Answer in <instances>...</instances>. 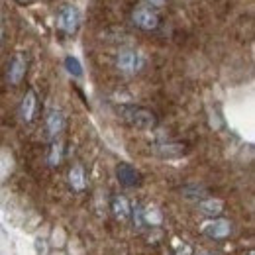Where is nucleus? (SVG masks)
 Here are the masks:
<instances>
[{"mask_svg":"<svg viewBox=\"0 0 255 255\" xmlns=\"http://www.w3.org/2000/svg\"><path fill=\"white\" fill-rule=\"evenodd\" d=\"M118 112L129 126L137 129H151L157 124V116L143 106H120Z\"/></svg>","mask_w":255,"mask_h":255,"instance_id":"nucleus-1","label":"nucleus"},{"mask_svg":"<svg viewBox=\"0 0 255 255\" xmlns=\"http://www.w3.org/2000/svg\"><path fill=\"white\" fill-rule=\"evenodd\" d=\"M131 18H133V24L137 28L145 30V32H151V30H157L159 28V16H157V12H153L147 6L135 8L133 14H131Z\"/></svg>","mask_w":255,"mask_h":255,"instance_id":"nucleus-2","label":"nucleus"},{"mask_svg":"<svg viewBox=\"0 0 255 255\" xmlns=\"http://www.w3.org/2000/svg\"><path fill=\"white\" fill-rule=\"evenodd\" d=\"M116 65H118V69H120L122 73L133 75V73L139 71V67H141V57H139V53L133 51V49H122V51L118 53V57H116Z\"/></svg>","mask_w":255,"mask_h":255,"instance_id":"nucleus-3","label":"nucleus"},{"mask_svg":"<svg viewBox=\"0 0 255 255\" xmlns=\"http://www.w3.org/2000/svg\"><path fill=\"white\" fill-rule=\"evenodd\" d=\"M79 22H81V14L75 6H65L63 10L59 12V18H57V24L59 28L67 33H75L79 28Z\"/></svg>","mask_w":255,"mask_h":255,"instance_id":"nucleus-4","label":"nucleus"},{"mask_svg":"<svg viewBox=\"0 0 255 255\" xmlns=\"http://www.w3.org/2000/svg\"><path fill=\"white\" fill-rule=\"evenodd\" d=\"M116 177L124 187H137L141 183V175L135 167H131L129 163H120L116 167Z\"/></svg>","mask_w":255,"mask_h":255,"instance_id":"nucleus-5","label":"nucleus"},{"mask_svg":"<svg viewBox=\"0 0 255 255\" xmlns=\"http://www.w3.org/2000/svg\"><path fill=\"white\" fill-rule=\"evenodd\" d=\"M232 232V224L224 218H216L212 222L204 224V234L214 238V240H222V238H228Z\"/></svg>","mask_w":255,"mask_h":255,"instance_id":"nucleus-6","label":"nucleus"},{"mask_svg":"<svg viewBox=\"0 0 255 255\" xmlns=\"http://www.w3.org/2000/svg\"><path fill=\"white\" fill-rule=\"evenodd\" d=\"M26 75V59L22 55H14L12 63L8 67V81L12 85H20Z\"/></svg>","mask_w":255,"mask_h":255,"instance_id":"nucleus-7","label":"nucleus"},{"mask_svg":"<svg viewBox=\"0 0 255 255\" xmlns=\"http://www.w3.org/2000/svg\"><path fill=\"white\" fill-rule=\"evenodd\" d=\"M185 149H187L185 143H159L153 147V151L161 157H177V155H183Z\"/></svg>","mask_w":255,"mask_h":255,"instance_id":"nucleus-8","label":"nucleus"},{"mask_svg":"<svg viewBox=\"0 0 255 255\" xmlns=\"http://www.w3.org/2000/svg\"><path fill=\"white\" fill-rule=\"evenodd\" d=\"M47 131H49V135H57V133H61V129L65 128V116L61 110H51L49 114H47Z\"/></svg>","mask_w":255,"mask_h":255,"instance_id":"nucleus-9","label":"nucleus"},{"mask_svg":"<svg viewBox=\"0 0 255 255\" xmlns=\"http://www.w3.org/2000/svg\"><path fill=\"white\" fill-rule=\"evenodd\" d=\"M35 108H37V98L33 91H28L24 100H22V118L26 122H32L33 116H35Z\"/></svg>","mask_w":255,"mask_h":255,"instance_id":"nucleus-10","label":"nucleus"},{"mask_svg":"<svg viewBox=\"0 0 255 255\" xmlns=\"http://www.w3.org/2000/svg\"><path fill=\"white\" fill-rule=\"evenodd\" d=\"M198 208H200V212L206 214V216H216V214H222L224 202L220 198H206V200L198 202Z\"/></svg>","mask_w":255,"mask_h":255,"instance_id":"nucleus-11","label":"nucleus"},{"mask_svg":"<svg viewBox=\"0 0 255 255\" xmlns=\"http://www.w3.org/2000/svg\"><path fill=\"white\" fill-rule=\"evenodd\" d=\"M69 183L73 187V191H83L85 185H87V179H85V169L81 165H75L71 171H69Z\"/></svg>","mask_w":255,"mask_h":255,"instance_id":"nucleus-12","label":"nucleus"},{"mask_svg":"<svg viewBox=\"0 0 255 255\" xmlns=\"http://www.w3.org/2000/svg\"><path fill=\"white\" fill-rule=\"evenodd\" d=\"M112 212H114L116 218L126 220L128 216H129V202L124 196H114L112 198Z\"/></svg>","mask_w":255,"mask_h":255,"instance_id":"nucleus-13","label":"nucleus"},{"mask_svg":"<svg viewBox=\"0 0 255 255\" xmlns=\"http://www.w3.org/2000/svg\"><path fill=\"white\" fill-rule=\"evenodd\" d=\"M141 218L145 220V222H149L151 226H157V224L163 222V216H161V210L155 206V204H149L143 212H141Z\"/></svg>","mask_w":255,"mask_h":255,"instance_id":"nucleus-14","label":"nucleus"},{"mask_svg":"<svg viewBox=\"0 0 255 255\" xmlns=\"http://www.w3.org/2000/svg\"><path fill=\"white\" fill-rule=\"evenodd\" d=\"M63 65L69 75H73V77H81V75H83V65H81V61H79L75 55H67Z\"/></svg>","mask_w":255,"mask_h":255,"instance_id":"nucleus-15","label":"nucleus"},{"mask_svg":"<svg viewBox=\"0 0 255 255\" xmlns=\"http://www.w3.org/2000/svg\"><path fill=\"white\" fill-rule=\"evenodd\" d=\"M61 151H63V147H61V143L59 141H55L53 145H51V149H49V165H59V161H61Z\"/></svg>","mask_w":255,"mask_h":255,"instance_id":"nucleus-16","label":"nucleus"},{"mask_svg":"<svg viewBox=\"0 0 255 255\" xmlns=\"http://www.w3.org/2000/svg\"><path fill=\"white\" fill-rule=\"evenodd\" d=\"M175 244H177V246H175V250H177V255H191L192 254L191 246H189V244H185V242L181 244L179 240H175Z\"/></svg>","mask_w":255,"mask_h":255,"instance_id":"nucleus-17","label":"nucleus"},{"mask_svg":"<svg viewBox=\"0 0 255 255\" xmlns=\"http://www.w3.org/2000/svg\"><path fill=\"white\" fill-rule=\"evenodd\" d=\"M147 2H149L151 6H165L167 0H147Z\"/></svg>","mask_w":255,"mask_h":255,"instance_id":"nucleus-18","label":"nucleus"},{"mask_svg":"<svg viewBox=\"0 0 255 255\" xmlns=\"http://www.w3.org/2000/svg\"><path fill=\"white\" fill-rule=\"evenodd\" d=\"M198 255H212V254H208V252H200Z\"/></svg>","mask_w":255,"mask_h":255,"instance_id":"nucleus-19","label":"nucleus"},{"mask_svg":"<svg viewBox=\"0 0 255 255\" xmlns=\"http://www.w3.org/2000/svg\"><path fill=\"white\" fill-rule=\"evenodd\" d=\"M248 255H255V254H254V252H250V254H248Z\"/></svg>","mask_w":255,"mask_h":255,"instance_id":"nucleus-20","label":"nucleus"}]
</instances>
